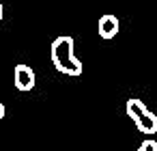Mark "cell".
Returning a JSON list of instances; mask_svg holds the SVG:
<instances>
[{"mask_svg": "<svg viewBox=\"0 0 157 151\" xmlns=\"http://www.w3.org/2000/svg\"><path fill=\"white\" fill-rule=\"evenodd\" d=\"M13 82L20 91H33L35 89V71L28 65H17L13 71Z\"/></svg>", "mask_w": 157, "mask_h": 151, "instance_id": "cell-3", "label": "cell"}, {"mask_svg": "<svg viewBox=\"0 0 157 151\" xmlns=\"http://www.w3.org/2000/svg\"><path fill=\"white\" fill-rule=\"evenodd\" d=\"M50 56H52V65L60 74H67V76H80L82 74V63L73 54V37H69V35L56 37L52 41Z\"/></svg>", "mask_w": 157, "mask_h": 151, "instance_id": "cell-1", "label": "cell"}, {"mask_svg": "<svg viewBox=\"0 0 157 151\" xmlns=\"http://www.w3.org/2000/svg\"><path fill=\"white\" fill-rule=\"evenodd\" d=\"M136 151H157V142H155L153 138H146V140H144Z\"/></svg>", "mask_w": 157, "mask_h": 151, "instance_id": "cell-5", "label": "cell"}, {"mask_svg": "<svg viewBox=\"0 0 157 151\" xmlns=\"http://www.w3.org/2000/svg\"><path fill=\"white\" fill-rule=\"evenodd\" d=\"M118 33V20L116 15H101L99 18V35L101 39H112Z\"/></svg>", "mask_w": 157, "mask_h": 151, "instance_id": "cell-4", "label": "cell"}, {"mask_svg": "<svg viewBox=\"0 0 157 151\" xmlns=\"http://www.w3.org/2000/svg\"><path fill=\"white\" fill-rule=\"evenodd\" d=\"M7 114V108H5V104H0V119H2Z\"/></svg>", "mask_w": 157, "mask_h": 151, "instance_id": "cell-6", "label": "cell"}, {"mask_svg": "<svg viewBox=\"0 0 157 151\" xmlns=\"http://www.w3.org/2000/svg\"><path fill=\"white\" fill-rule=\"evenodd\" d=\"M2 13H5V9H2V2H0V20H2Z\"/></svg>", "mask_w": 157, "mask_h": 151, "instance_id": "cell-7", "label": "cell"}, {"mask_svg": "<svg viewBox=\"0 0 157 151\" xmlns=\"http://www.w3.org/2000/svg\"><path fill=\"white\" fill-rule=\"evenodd\" d=\"M125 110H127V117L133 119L136 127L144 134V136H153L157 132V117L140 101V99H129L125 104Z\"/></svg>", "mask_w": 157, "mask_h": 151, "instance_id": "cell-2", "label": "cell"}]
</instances>
